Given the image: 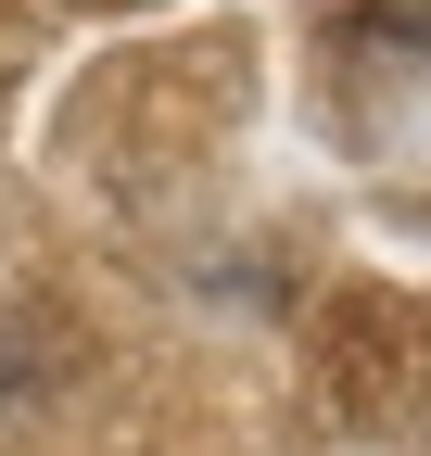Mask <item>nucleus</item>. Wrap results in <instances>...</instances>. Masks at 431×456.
<instances>
[]
</instances>
